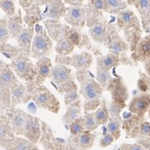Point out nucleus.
I'll list each match as a JSON object with an SVG mask.
<instances>
[{
	"mask_svg": "<svg viewBox=\"0 0 150 150\" xmlns=\"http://www.w3.org/2000/svg\"><path fill=\"white\" fill-rule=\"evenodd\" d=\"M11 68L16 75L21 79L31 81L37 75L36 69L30 60L22 55L15 57L11 63Z\"/></svg>",
	"mask_w": 150,
	"mask_h": 150,
	"instance_id": "obj_1",
	"label": "nucleus"
},
{
	"mask_svg": "<svg viewBox=\"0 0 150 150\" xmlns=\"http://www.w3.org/2000/svg\"><path fill=\"white\" fill-rule=\"evenodd\" d=\"M36 35H35L32 47H31V55L35 58H40L41 57L49 53V51L52 49V44L49 39L46 32L39 25L36 26Z\"/></svg>",
	"mask_w": 150,
	"mask_h": 150,
	"instance_id": "obj_2",
	"label": "nucleus"
},
{
	"mask_svg": "<svg viewBox=\"0 0 150 150\" xmlns=\"http://www.w3.org/2000/svg\"><path fill=\"white\" fill-rule=\"evenodd\" d=\"M34 100L40 106L54 113L58 112L59 102L46 87L40 86L35 90Z\"/></svg>",
	"mask_w": 150,
	"mask_h": 150,
	"instance_id": "obj_3",
	"label": "nucleus"
},
{
	"mask_svg": "<svg viewBox=\"0 0 150 150\" xmlns=\"http://www.w3.org/2000/svg\"><path fill=\"white\" fill-rule=\"evenodd\" d=\"M82 93L87 102V104H85V107L89 104L95 105L96 106L99 105V101L97 99L101 94V89L97 83L92 79L86 81L82 84Z\"/></svg>",
	"mask_w": 150,
	"mask_h": 150,
	"instance_id": "obj_4",
	"label": "nucleus"
},
{
	"mask_svg": "<svg viewBox=\"0 0 150 150\" xmlns=\"http://www.w3.org/2000/svg\"><path fill=\"white\" fill-rule=\"evenodd\" d=\"M17 79L13 71L4 62L1 67V89H10L13 90L17 87Z\"/></svg>",
	"mask_w": 150,
	"mask_h": 150,
	"instance_id": "obj_5",
	"label": "nucleus"
},
{
	"mask_svg": "<svg viewBox=\"0 0 150 150\" xmlns=\"http://www.w3.org/2000/svg\"><path fill=\"white\" fill-rule=\"evenodd\" d=\"M24 134L32 142H36L40 136V127L37 119L28 116L24 129Z\"/></svg>",
	"mask_w": 150,
	"mask_h": 150,
	"instance_id": "obj_6",
	"label": "nucleus"
},
{
	"mask_svg": "<svg viewBox=\"0 0 150 150\" xmlns=\"http://www.w3.org/2000/svg\"><path fill=\"white\" fill-rule=\"evenodd\" d=\"M32 36H33V28L30 26L28 28H25L17 37V41L19 42V46L21 51H23L26 55L30 54Z\"/></svg>",
	"mask_w": 150,
	"mask_h": 150,
	"instance_id": "obj_7",
	"label": "nucleus"
},
{
	"mask_svg": "<svg viewBox=\"0 0 150 150\" xmlns=\"http://www.w3.org/2000/svg\"><path fill=\"white\" fill-rule=\"evenodd\" d=\"M150 105V100L147 96H140L135 98L130 104L129 110L134 114L143 116Z\"/></svg>",
	"mask_w": 150,
	"mask_h": 150,
	"instance_id": "obj_8",
	"label": "nucleus"
},
{
	"mask_svg": "<svg viewBox=\"0 0 150 150\" xmlns=\"http://www.w3.org/2000/svg\"><path fill=\"white\" fill-rule=\"evenodd\" d=\"M51 61L50 59L43 57L39 59V61L37 62L36 65V72H37V75H36V83L37 84H41V83L43 82L46 78L47 77L49 74H50V70H51Z\"/></svg>",
	"mask_w": 150,
	"mask_h": 150,
	"instance_id": "obj_9",
	"label": "nucleus"
},
{
	"mask_svg": "<svg viewBox=\"0 0 150 150\" xmlns=\"http://www.w3.org/2000/svg\"><path fill=\"white\" fill-rule=\"evenodd\" d=\"M52 75L53 80L57 83H62L63 82H67L69 80L71 77V72L68 68L62 65H57L53 68Z\"/></svg>",
	"mask_w": 150,
	"mask_h": 150,
	"instance_id": "obj_10",
	"label": "nucleus"
},
{
	"mask_svg": "<svg viewBox=\"0 0 150 150\" xmlns=\"http://www.w3.org/2000/svg\"><path fill=\"white\" fill-rule=\"evenodd\" d=\"M26 119H27V115L25 113H24L20 110L15 111V113L12 117V126L15 132H17L18 134L23 133L22 132H24L25 129Z\"/></svg>",
	"mask_w": 150,
	"mask_h": 150,
	"instance_id": "obj_11",
	"label": "nucleus"
},
{
	"mask_svg": "<svg viewBox=\"0 0 150 150\" xmlns=\"http://www.w3.org/2000/svg\"><path fill=\"white\" fill-rule=\"evenodd\" d=\"M8 29L9 31V34L12 37H18V35L21 34V31L24 30L22 27V21L21 17H11L8 21Z\"/></svg>",
	"mask_w": 150,
	"mask_h": 150,
	"instance_id": "obj_12",
	"label": "nucleus"
},
{
	"mask_svg": "<svg viewBox=\"0 0 150 150\" xmlns=\"http://www.w3.org/2000/svg\"><path fill=\"white\" fill-rule=\"evenodd\" d=\"M82 9L79 8H70L68 9L66 20L72 25H79L82 21Z\"/></svg>",
	"mask_w": 150,
	"mask_h": 150,
	"instance_id": "obj_13",
	"label": "nucleus"
},
{
	"mask_svg": "<svg viewBox=\"0 0 150 150\" xmlns=\"http://www.w3.org/2000/svg\"><path fill=\"white\" fill-rule=\"evenodd\" d=\"M92 58L88 53H82L79 55H75L74 57V65L77 68H88Z\"/></svg>",
	"mask_w": 150,
	"mask_h": 150,
	"instance_id": "obj_14",
	"label": "nucleus"
},
{
	"mask_svg": "<svg viewBox=\"0 0 150 150\" xmlns=\"http://www.w3.org/2000/svg\"><path fill=\"white\" fill-rule=\"evenodd\" d=\"M80 115V108L78 105H72L70 107L68 108V111L65 116H63V122L67 124L74 122L78 119V116Z\"/></svg>",
	"mask_w": 150,
	"mask_h": 150,
	"instance_id": "obj_15",
	"label": "nucleus"
},
{
	"mask_svg": "<svg viewBox=\"0 0 150 150\" xmlns=\"http://www.w3.org/2000/svg\"><path fill=\"white\" fill-rule=\"evenodd\" d=\"M120 123H121V120L119 119V117H115L110 121L107 126L108 132L115 139H117L120 137V128H119Z\"/></svg>",
	"mask_w": 150,
	"mask_h": 150,
	"instance_id": "obj_16",
	"label": "nucleus"
},
{
	"mask_svg": "<svg viewBox=\"0 0 150 150\" xmlns=\"http://www.w3.org/2000/svg\"><path fill=\"white\" fill-rule=\"evenodd\" d=\"M95 116H96V123L98 124V126L107 122L108 111H107V109L105 105H101L99 109L97 110V111L95 113Z\"/></svg>",
	"mask_w": 150,
	"mask_h": 150,
	"instance_id": "obj_17",
	"label": "nucleus"
},
{
	"mask_svg": "<svg viewBox=\"0 0 150 150\" xmlns=\"http://www.w3.org/2000/svg\"><path fill=\"white\" fill-rule=\"evenodd\" d=\"M84 128L88 131H94L98 127L96 123V116L93 113H87L84 116Z\"/></svg>",
	"mask_w": 150,
	"mask_h": 150,
	"instance_id": "obj_18",
	"label": "nucleus"
},
{
	"mask_svg": "<svg viewBox=\"0 0 150 150\" xmlns=\"http://www.w3.org/2000/svg\"><path fill=\"white\" fill-rule=\"evenodd\" d=\"M24 97H25V89L23 85L20 83L19 85H17L16 88H14L12 90V101L14 104L22 102L23 100L21 99H23Z\"/></svg>",
	"mask_w": 150,
	"mask_h": 150,
	"instance_id": "obj_19",
	"label": "nucleus"
},
{
	"mask_svg": "<svg viewBox=\"0 0 150 150\" xmlns=\"http://www.w3.org/2000/svg\"><path fill=\"white\" fill-rule=\"evenodd\" d=\"M94 142V137L88 132L83 133L79 137V145L83 149H88L90 146H92Z\"/></svg>",
	"mask_w": 150,
	"mask_h": 150,
	"instance_id": "obj_20",
	"label": "nucleus"
},
{
	"mask_svg": "<svg viewBox=\"0 0 150 150\" xmlns=\"http://www.w3.org/2000/svg\"><path fill=\"white\" fill-rule=\"evenodd\" d=\"M84 128V120L77 119L70 125V132L72 134H79L82 132L83 129Z\"/></svg>",
	"mask_w": 150,
	"mask_h": 150,
	"instance_id": "obj_21",
	"label": "nucleus"
},
{
	"mask_svg": "<svg viewBox=\"0 0 150 150\" xmlns=\"http://www.w3.org/2000/svg\"><path fill=\"white\" fill-rule=\"evenodd\" d=\"M97 79L103 86H105L108 81L110 79V76L106 70L100 69L99 71H97Z\"/></svg>",
	"mask_w": 150,
	"mask_h": 150,
	"instance_id": "obj_22",
	"label": "nucleus"
},
{
	"mask_svg": "<svg viewBox=\"0 0 150 150\" xmlns=\"http://www.w3.org/2000/svg\"><path fill=\"white\" fill-rule=\"evenodd\" d=\"M140 52L144 57H150V36L142 41L140 45Z\"/></svg>",
	"mask_w": 150,
	"mask_h": 150,
	"instance_id": "obj_23",
	"label": "nucleus"
},
{
	"mask_svg": "<svg viewBox=\"0 0 150 150\" xmlns=\"http://www.w3.org/2000/svg\"><path fill=\"white\" fill-rule=\"evenodd\" d=\"M2 9L9 16H12L14 13V5L12 1H1Z\"/></svg>",
	"mask_w": 150,
	"mask_h": 150,
	"instance_id": "obj_24",
	"label": "nucleus"
},
{
	"mask_svg": "<svg viewBox=\"0 0 150 150\" xmlns=\"http://www.w3.org/2000/svg\"><path fill=\"white\" fill-rule=\"evenodd\" d=\"M7 24L5 23V21H2V24H1V27H0V36H1V43L2 45L4 44L6 41L8 40V37H9V31H8V29L7 27Z\"/></svg>",
	"mask_w": 150,
	"mask_h": 150,
	"instance_id": "obj_25",
	"label": "nucleus"
},
{
	"mask_svg": "<svg viewBox=\"0 0 150 150\" xmlns=\"http://www.w3.org/2000/svg\"><path fill=\"white\" fill-rule=\"evenodd\" d=\"M74 47L71 45V42H69L67 40H62V41L58 44V48H57V51L62 53H68L72 52Z\"/></svg>",
	"mask_w": 150,
	"mask_h": 150,
	"instance_id": "obj_26",
	"label": "nucleus"
},
{
	"mask_svg": "<svg viewBox=\"0 0 150 150\" xmlns=\"http://www.w3.org/2000/svg\"><path fill=\"white\" fill-rule=\"evenodd\" d=\"M116 61L117 60H116V57L115 56H113V55H108L103 60V67L106 68H111L114 64H116Z\"/></svg>",
	"mask_w": 150,
	"mask_h": 150,
	"instance_id": "obj_27",
	"label": "nucleus"
},
{
	"mask_svg": "<svg viewBox=\"0 0 150 150\" xmlns=\"http://www.w3.org/2000/svg\"><path fill=\"white\" fill-rule=\"evenodd\" d=\"M106 5L113 10H121L125 7L124 3L121 1H106Z\"/></svg>",
	"mask_w": 150,
	"mask_h": 150,
	"instance_id": "obj_28",
	"label": "nucleus"
},
{
	"mask_svg": "<svg viewBox=\"0 0 150 150\" xmlns=\"http://www.w3.org/2000/svg\"><path fill=\"white\" fill-rule=\"evenodd\" d=\"M123 106H124V105L120 106L118 101H117V102L110 104V114L114 116H117V115L120 113V110L122 109Z\"/></svg>",
	"mask_w": 150,
	"mask_h": 150,
	"instance_id": "obj_29",
	"label": "nucleus"
},
{
	"mask_svg": "<svg viewBox=\"0 0 150 150\" xmlns=\"http://www.w3.org/2000/svg\"><path fill=\"white\" fill-rule=\"evenodd\" d=\"M90 32L92 33L95 38H102V36L104 35V29L100 25H96L90 30Z\"/></svg>",
	"mask_w": 150,
	"mask_h": 150,
	"instance_id": "obj_30",
	"label": "nucleus"
},
{
	"mask_svg": "<svg viewBox=\"0 0 150 150\" xmlns=\"http://www.w3.org/2000/svg\"><path fill=\"white\" fill-rule=\"evenodd\" d=\"M78 98H79V96L77 95V93H76L75 90L69 91L68 94H67V96H66V98H65V103L67 105H69V104H71V103L75 101Z\"/></svg>",
	"mask_w": 150,
	"mask_h": 150,
	"instance_id": "obj_31",
	"label": "nucleus"
},
{
	"mask_svg": "<svg viewBox=\"0 0 150 150\" xmlns=\"http://www.w3.org/2000/svg\"><path fill=\"white\" fill-rule=\"evenodd\" d=\"M113 141H114V137L111 136L110 134H107V135H105L104 137L101 138L100 145H101V147H107V146H109L110 144L113 143Z\"/></svg>",
	"mask_w": 150,
	"mask_h": 150,
	"instance_id": "obj_32",
	"label": "nucleus"
},
{
	"mask_svg": "<svg viewBox=\"0 0 150 150\" xmlns=\"http://www.w3.org/2000/svg\"><path fill=\"white\" fill-rule=\"evenodd\" d=\"M141 131H142L143 134H145L147 136H150V123H143L142 127H141Z\"/></svg>",
	"mask_w": 150,
	"mask_h": 150,
	"instance_id": "obj_33",
	"label": "nucleus"
},
{
	"mask_svg": "<svg viewBox=\"0 0 150 150\" xmlns=\"http://www.w3.org/2000/svg\"><path fill=\"white\" fill-rule=\"evenodd\" d=\"M138 4L142 10L147 11L150 9V1H139Z\"/></svg>",
	"mask_w": 150,
	"mask_h": 150,
	"instance_id": "obj_34",
	"label": "nucleus"
},
{
	"mask_svg": "<svg viewBox=\"0 0 150 150\" xmlns=\"http://www.w3.org/2000/svg\"><path fill=\"white\" fill-rule=\"evenodd\" d=\"M128 150H143L141 147L139 146H136V145H132V146H130L129 149Z\"/></svg>",
	"mask_w": 150,
	"mask_h": 150,
	"instance_id": "obj_35",
	"label": "nucleus"
},
{
	"mask_svg": "<svg viewBox=\"0 0 150 150\" xmlns=\"http://www.w3.org/2000/svg\"><path fill=\"white\" fill-rule=\"evenodd\" d=\"M146 68H147V72L150 74V62H148V65L146 66Z\"/></svg>",
	"mask_w": 150,
	"mask_h": 150,
	"instance_id": "obj_36",
	"label": "nucleus"
},
{
	"mask_svg": "<svg viewBox=\"0 0 150 150\" xmlns=\"http://www.w3.org/2000/svg\"><path fill=\"white\" fill-rule=\"evenodd\" d=\"M28 150H38L36 148H30Z\"/></svg>",
	"mask_w": 150,
	"mask_h": 150,
	"instance_id": "obj_37",
	"label": "nucleus"
},
{
	"mask_svg": "<svg viewBox=\"0 0 150 150\" xmlns=\"http://www.w3.org/2000/svg\"><path fill=\"white\" fill-rule=\"evenodd\" d=\"M149 23H150V18H149Z\"/></svg>",
	"mask_w": 150,
	"mask_h": 150,
	"instance_id": "obj_38",
	"label": "nucleus"
}]
</instances>
